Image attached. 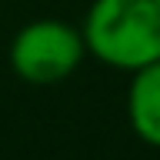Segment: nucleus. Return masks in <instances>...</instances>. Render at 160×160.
I'll return each mask as SVG.
<instances>
[{"mask_svg":"<svg viewBox=\"0 0 160 160\" xmlns=\"http://www.w3.org/2000/svg\"><path fill=\"white\" fill-rule=\"evenodd\" d=\"M80 33L87 57L133 73L160 60V0H93Z\"/></svg>","mask_w":160,"mask_h":160,"instance_id":"f257e3e1","label":"nucleus"},{"mask_svg":"<svg viewBox=\"0 0 160 160\" xmlns=\"http://www.w3.org/2000/svg\"><path fill=\"white\" fill-rule=\"evenodd\" d=\"M10 67L30 87H53L67 80L87 57L80 27L57 17L30 20L10 40Z\"/></svg>","mask_w":160,"mask_h":160,"instance_id":"f03ea898","label":"nucleus"},{"mask_svg":"<svg viewBox=\"0 0 160 160\" xmlns=\"http://www.w3.org/2000/svg\"><path fill=\"white\" fill-rule=\"evenodd\" d=\"M127 120H130V130L147 147L160 150V60L130 73Z\"/></svg>","mask_w":160,"mask_h":160,"instance_id":"7ed1b4c3","label":"nucleus"}]
</instances>
